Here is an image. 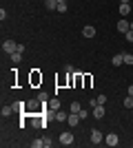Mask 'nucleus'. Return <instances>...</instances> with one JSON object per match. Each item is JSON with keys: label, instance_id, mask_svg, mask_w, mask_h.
Here are the masks:
<instances>
[{"label": "nucleus", "instance_id": "obj_1", "mask_svg": "<svg viewBox=\"0 0 133 148\" xmlns=\"http://www.w3.org/2000/svg\"><path fill=\"white\" fill-rule=\"evenodd\" d=\"M16 49H18V44L13 42V40H5V42H2V51H5V53H9V56H11V53H16Z\"/></svg>", "mask_w": 133, "mask_h": 148}, {"label": "nucleus", "instance_id": "obj_2", "mask_svg": "<svg viewBox=\"0 0 133 148\" xmlns=\"http://www.w3.org/2000/svg\"><path fill=\"white\" fill-rule=\"evenodd\" d=\"M73 142H76V139H73V133H71V130H67V133L60 135V144H62V146H71Z\"/></svg>", "mask_w": 133, "mask_h": 148}, {"label": "nucleus", "instance_id": "obj_3", "mask_svg": "<svg viewBox=\"0 0 133 148\" xmlns=\"http://www.w3.org/2000/svg\"><path fill=\"white\" fill-rule=\"evenodd\" d=\"M104 144H107V146H118V144H120V137L115 135V133H109V135H104Z\"/></svg>", "mask_w": 133, "mask_h": 148}, {"label": "nucleus", "instance_id": "obj_4", "mask_svg": "<svg viewBox=\"0 0 133 148\" xmlns=\"http://www.w3.org/2000/svg\"><path fill=\"white\" fill-rule=\"evenodd\" d=\"M115 29L120 31V33H127V31L131 29V22H129L127 18H120V20H118V25H115Z\"/></svg>", "mask_w": 133, "mask_h": 148}, {"label": "nucleus", "instance_id": "obj_5", "mask_svg": "<svg viewBox=\"0 0 133 148\" xmlns=\"http://www.w3.org/2000/svg\"><path fill=\"white\" fill-rule=\"evenodd\" d=\"M67 124H69L71 128H76L78 124H80V115H78V113H69V117H67Z\"/></svg>", "mask_w": 133, "mask_h": 148}, {"label": "nucleus", "instance_id": "obj_6", "mask_svg": "<svg viewBox=\"0 0 133 148\" xmlns=\"http://www.w3.org/2000/svg\"><path fill=\"white\" fill-rule=\"evenodd\" d=\"M91 142H93V144H102V142H104V135H102V133H100V130H91Z\"/></svg>", "mask_w": 133, "mask_h": 148}, {"label": "nucleus", "instance_id": "obj_7", "mask_svg": "<svg viewBox=\"0 0 133 148\" xmlns=\"http://www.w3.org/2000/svg\"><path fill=\"white\" fill-rule=\"evenodd\" d=\"M93 117L95 119H102V117H104V104H95L93 106Z\"/></svg>", "mask_w": 133, "mask_h": 148}, {"label": "nucleus", "instance_id": "obj_8", "mask_svg": "<svg viewBox=\"0 0 133 148\" xmlns=\"http://www.w3.org/2000/svg\"><path fill=\"white\" fill-rule=\"evenodd\" d=\"M82 36H84V38H93V36H95V27H93V25H87V27L82 29Z\"/></svg>", "mask_w": 133, "mask_h": 148}, {"label": "nucleus", "instance_id": "obj_9", "mask_svg": "<svg viewBox=\"0 0 133 148\" xmlns=\"http://www.w3.org/2000/svg\"><path fill=\"white\" fill-rule=\"evenodd\" d=\"M131 13V2H120V16H129Z\"/></svg>", "mask_w": 133, "mask_h": 148}, {"label": "nucleus", "instance_id": "obj_10", "mask_svg": "<svg viewBox=\"0 0 133 148\" xmlns=\"http://www.w3.org/2000/svg\"><path fill=\"white\" fill-rule=\"evenodd\" d=\"M111 64H113V66H120V64H124V58H122V53H115V56L111 58Z\"/></svg>", "mask_w": 133, "mask_h": 148}, {"label": "nucleus", "instance_id": "obj_11", "mask_svg": "<svg viewBox=\"0 0 133 148\" xmlns=\"http://www.w3.org/2000/svg\"><path fill=\"white\" fill-rule=\"evenodd\" d=\"M44 7L49 11H53V9H58V0H44Z\"/></svg>", "mask_w": 133, "mask_h": 148}, {"label": "nucleus", "instance_id": "obj_12", "mask_svg": "<svg viewBox=\"0 0 133 148\" xmlns=\"http://www.w3.org/2000/svg\"><path fill=\"white\" fill-rule=\"evenodd\" d=\"M67 117H69V113H64V111H56V119H58V122H67Z\"/></svg>", "mask_w": 133, "mask_h": 148}, {"label": "nucleus", "instance_id": "obj_13", "mask_svg": "<svg viewBox=\"0 0 133 148\" xmlns=\"http://www.w3.org/2000/svg\"><path fill=\"white\" fill-rule=\"evenodd\" d=\"M51 108V111H60V99H51L49 104H47Z\"/></svg>", "mask_w": 133, "mask_h": 148}, {"label": "nucleus", "instance_id": "obj_14", "mask_svg": "<svg viewBox=\"0 0 133 148\" xmlns=\"http://www.w3.org/2000/svg\"><path fill=\"white\" fill-rule=\"evenodd\" d=\"M11 106H13V113H20V111H25V106H27V104H22V102H13Z\"/></svg>", "mask_w": 133, "mask_h": 148}, {"label": "nucleus", "instance_id": "obj_15", "mask_svg": "<svg viewBox=\"0 0 133 148\" xmlns=\"http://www.w3.org/2000/svg\"><path fill=\"white\" fill-rule=\"evenodd\" d=\"M0 113H2V117H9V115L13 113V106H2V111H0Z\"/></svg>", "mask_w": 133, "mask_h": 148}, {"label": "nucleus", "instance_id": "obj_16", "mask_svg": "<svg viewBox=\"0 0 133 148\" xmlns=\"http://www.w3.org/2000/svg\"><path fill=\"white\" fill-rule=\"evenodd\" d=\"M20 60H22V53H20V51H16V53H11V62H13V64H18Z\"/></svg>", "mask_w": 133, "mask_h": 148}, {"label": "nucleus", "instance_id": "obj_17", "mask_svg": "<svg viewBox=\"0 0 133 148\" xmlns=\"http://www.w3.org/2000/svg\"><path fill=\"white\" fill-rule=\"evenodd\" d=\"M38 104H40V99H38V97H36V99H31V102H27V106H29L31 111H36V108H38Z\"/></svg>", "mask_w": 133, "mask_h": 148}, {"label": "nucleus", "instance_id": "obj_18", "mask_svg": "<svg viewBox=\"0 0 133 148\" xmlns=\"http://www.w3.org/2000/svg\"><path fill=\"white\" fill-rule=\"evenodd\" d=\"M31 148H44V139H33Z\"/></svg>", "mask_w": 133, "mask_h": 148}, {"label": "nucleus", "instance_id": "obj_19", "mask_svg": "<svg viewBox=\"0 0 133 148\" xmlns=\"http://www.w3.org/2000/svg\"><path fill=\"white\" fill-rule=\"evenodd\" d=\"M124 58V64H133V53H122Z\"/></svg>", "mask_w": 133, "mask_h": 148}, {"label": "nucleus", "instance_id": "obj_20", "mask_svg": "<svg viewBox=\"0 0 133 148\" xmlns=\"http://www.w3.org/2000/svg\"><path fill=\"white\" fill-rule=\"evenodd\" d=\"M124 106H127V108H133V95H127V97H124Z\"/></svg>", "mask_w": 133, "mask_h": 148}, {"label": "nucleus", "instance_id": "obj_21", "mask_svg": "<svg viewBox=\"0 0 133 148\" xmlns=\"http://www.w3.org/2000/svg\"><path fill=\"white\" fill-rule=\"evenodd\" d=\"M69 108H71V113H80V108H82V106H80V102H73Z\"/></svg>", "mask_w": 133, "mask_h": 148}, {"label": "nucleus", "instance_id": "obj_22", "mask_svg": "<svg viewBox=\"0 0 133 148\" xmlns=\"http://www.w3.org/2000/svg\"><path fill=\"white\" fill-rule=\"evenodd\" d=\"M38 99H40V104H47V99H49V95H47V93H40V95H38Z\"/></svg>", "mask_w": 133, "mask_h": 148}, {"label": "nucleus", "instance_id": "obj_23", "mask_svg": "<svg viewBox=\"0 0 133 148\" xmlns=\"http://www.w3.org/2000/svg\"><path fill=\"white\" fill-rule=\"evenodd\" d=\"M95 102H98V104H107V95H98Z\"/></svg>", "mask_w": 133, "mask_h": 148}, {"label": "nucleus", "instance_id": "obj_24", "mask_svg": "<svg viewBox=\"0 0 133 148\" xmlns=\"http://www.w3.org/2000/svg\"><path fill=\"white\" fill-rule=\"evenodd\" d=\"M78 115H80V119H87V117H89V111H84V108H80V113H78Z\"/></svg>", "mask_w": 133, "mask_h": 148}, {"label": "nucleus", "instance_id": "obj_25", "mask_svg": "<svg viewBox=\"0 0 133 148\" xmlns=\"http://www.w3.org/2000/svg\"><path fill=\"white\" fill-rule=\"evenodd\" d=\"M124 38H127L129 42H133V31H131V29H129V31H127V33H124Z\"/></svg>", "mask_w": 133, "mask_h": 148}, {"label": "nucleus", "instance_id": "obj_26", "mask_svg": "<svg viewBox=\"0 0 133 148\" xmlns=\"http://www.w3.org/2000/svg\"><path fill=\"white\" fill-rule=\"evenodd\" d=\"M42 139H44V148H49L51 144H53V142H51V139H49V137H42Z\"/></svg>", "mask_w": 133, "mask_h": 148}, {"label": "nucleus", "instance_id": "obj_27", "mask_svg": "<svg viewBox=\"0 0 133 148\" xmlns=\"http://www.w3.org/2000/svg\"><path fill=\"white\" fill-rule=\"evenodd\" d=\"M64 71H67L69 75H73V66H71V64H67V66H64Z\"/></svg>", "mask_w": 133, "mask_h": 148}, {"label": "nucleus", "instance_id": "obj_28", "mask_svg": "<svg viewBox=\"0 0 133 148\" xmlns=\"http://www.w3.org/2000/svg\"><path fill=\"white\" fill-rule=\"evenodd\" d=\"M129 95H133V84H131V86H129Z\"/></svg>", "mask_w": 133, "mask_h": 148}, {"label": "nucleus", "instance_id": "obj_29", "mask_svg": "<svg viewBox=\"0 0 133 148\" xmlns=\"http://www.w3.org/2000/svg\"><path fill=\"white\" fill-rule=\"evenodd\" d=\"M120 2H131V0H120Z\"/></svg>", "mask_w": 133, "mask_h": 148}, {"label": "nucleus", "instance_id": "obj_30", "mask_svg": "<svg viewBox=\"0 0 133 148\" xmlns=\"http://www.w3.org/2000/svg\"><path fill=\"white\" fill-rule=\"evenodd\" d=\"M131 31H133V20H131Z\"/></svg>", "mask_w": 133, "mask_h": 148}, {"label": "nucleus", "instance_id": "obj_31", "mask_svg": "<svg viewBox=\"0 0 133 148\" xmlns=\"http://www.w3.org/2000/svg\"><path fill=\"white\" fill-rule=\"evenodd\" d=\"M131 115H133V108H131Z\"/></svg>", "mask_w": 133, "mask_h": 148}]
</instances>
